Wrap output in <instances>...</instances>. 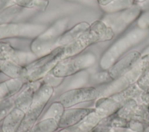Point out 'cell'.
<instances>
[{"label": "cell", "instance_id": "10", "mask_svg": "<svg viewBox=\"0 0 149 132\" xmlns=\"http://www.w3.org/2000/svg\"><path fill=\"white\" fill-rule=\"evenodd\" d=\"M42 83V79L28 83L15 99V107L26 112L30 107L37 89Z\"/></svg>", "mask_w": 149, "mask_h": 132}, {"label": "cell", "instance_id": "5", "mask_svg": "<svg viewBox=\"0 0 149 132\" xmlns=\"http://www.w3.org/2000/svg\"><path fill=\"white\" fill-rule=\"evenodd\" d=\"M46 30L45 26L39 24L4 23L0 24V39L16 38H35Z\"/></svg>", "mask_w": 149, "mask_h": 132}, {"label": "cell", "instance_id": "13", "mask_svg": "<svg viewBox=\"0 0 149 132\" xmlns=\"http://www.w3.org/2000/svg\"><path fill=\"white\" fill-rule=\"evenodd\" d=\"M24 83L20 78H10L0 83V100H4L15 95L19 91Z\"/></svg>", "mask_w": 149, "mask_h": 132}, {"label": "cell", "instance_id": "25", "mask_svg": "<svg viewBox=\"0 0 149 132\" xmlns=\"http://www.w3.org/2000/svg\"><path fill=\"white\" fill-rule=\"evenodd\" d=\"M113 0H97L98 4L102 7H104L109 4Z\"/></svg>", "mask_w": 149, "mask_h": 132}, {"label": "cell", "instance_id": "20", "mask_svg": "<svg viewBox=\"0 0 149 132\" xmlns=\"http://www.w3.org/2000/svg\"><path fill=\"white\" fill-rule=\"evenodd\" d=\"M22 8L17 6H13L8 8L0 13V24L9 23V21L22 10Z\"/></svg>", "mask_w": 149, "mask_h": 132}, {"label": "cell", "instance_id": "26", "mask_svg": "<svg viewBox=\"0 0 149 132\" xmlns=\"http://www.w3.org/2000/svg\"><path fill=\"white\" fill-rule=\"evenodd\" d=\"M144 119L149 123V104L147 106V109L144 117Z\"/></svg>", "mask_w": 149, "mask_h": 132}, {"label": "cell", "instance_id": "9", "mask_svg": "<svg viewBox=\"0 0 149 132\" xmlns=\"http://www.w3.org/2000/svg\"><path fill=\"white\" fill-rule=\"evenodd\" d=\"M95 111V108H70L65 109L58 120V126L70 127L82 122L88 115Z\"/></svg>", "mask_w": 149, "mask_h": 132}, {"label": "cell", "instance_id": "16", "mask_svg": "<svg viewBox=\"0 0 149 132\" xmlns=\"http://www.w3.org/2000/svg\"><path fill=\"white\" fill-rule=\"evenodd\" d=\"M15 5L22 9H34L44 12L48 5V0H15Z\"/></svg>", "mask_w": 149, "mask_h": 132}, {"label": "cell", "instance_id": "15", "mask_svg": "<svg viewBox=\"0 0 149 132\" xmlns=\"http://www.w3.org/2000/svg\"><path fill=\"white\" fill-rule=\"evenodd\" d=\"M24 67L9 60L0 59V72L10 78H20Z\"/></svg>", "mask_w": 149, "mask_h": 132}, {"label": "cell", "instance_id": "24", "mask_svg": "<svg viewBox=\"0 0 149 132\" xmlns=\"http://www.w3.org/2000/svg\"><path fill=\"white\" fill-rule=\"evenodd\" d=\"M140 98L144 104L148 105L149 104V90L147 91H143L141 94Z\"/></svg>", "mask_w": 149, "mask_h": 132}, {"label": "cell", "instance_id": "21", "mask_svg": "<svg viewBox=\"0 0 149 132\" xmlns=\"http://www.w3.org/2000/svg\"><path fill=\"white\" fill-rule=\"evenodd\" d=\"M136 85L143 91H147L149 90V69L137 80Z\"/></svg>", "mask_w": 149, "mask_h": 132}, {"label": "cell", "instance_id": "7", "mask_svg": "<svg viewBox=\"0 0 149 132\" xmlns=\"http://www.w3.org/2000/svg\"><path fill=\"white\" fill-rule=\"evenodd\" d=\"M37 58V57L32 52L18 50L9 43L0 41V59L11 60L24 67Z\"/></svg>", "mask_w": 149, "mask_h": 132}, {"label": "cell", "instance_id": "27", "mask_svg": "<svg viewBox=\"0 0 149 132\" xmlns=\"http://www.w3.org/2000/svg\"><path fill=\"white\" fill-rule=\"evenodd\" d=\"M143 132H149V126L144 129Z\"/></svg>", "mask_w": 149, "mask_h": 132}, {"label": "cell", "instance_id": "28", "mask_svg": "<svg viewBox=\"0 0 149 132\" xmlns=\"http://www.w3.org/2000/svg\"><path fill=\"white\" fill-rule=\"evenodd\" d=\"M146 0H135V2H143L144 1H146Z\"/></svg>", "mask_w": 149, "mask_h": 132}, {"label": "cell", "instance_id": "4", "mask_svg": "<svg viewBox=\"0 0 149 132\" xmlns=\"http://www.w3.org/2000/svg\"><path fill=\"white\" fill-rule=\"evenodd\" d=\"M95 61V58L92 54H79L63 58L49 73L56 77L64 78L91 67Z\"/></svg>", "mask_w": 149, "mask_h": 132}, {"label": "cell", "instance_id": "17", "mask_svg": "<svg viewBox=\"0 0 149 132\" xmlns=\"http://www.w3.org/2000/svg\"><path fill=\"white\" fill-rule=\"evenodd\" d=\"M134 2L135 0H113L103 8L107 12L115 13L130 8Z\"/></svg>", "mask_w": 149, "mask_h": 132}, {"label": "cell", "instance_id": "6", "mask_svg": "<svg viewBox=\"0 0 149 132\" xmlns=\"http://www.w3.org/2000/svg\"><path fill=\"white\" fill-rule=\"evenodd\" d=\"M98 94L99 91L94 87L76 88L63 93L59 98V101L65 108H69L83 102L93 100Z\"/></svg>", "mask_w": 149, "mask_h": 132}, {"label": "cell", "instance_id": "2", "mask_svg": "<svg viewBox=\"0 0 149 132\" xmlns=\"http://www.w3.org/2000/svg\"><path fill=\"white\" fill-rule=\"evenodd\" d=\"M63 58H65V46L58 47L25 65L21 79L27 83L42 79Z\"/></svg>", "mask_w": 149, "mask_h": 132}, {"label": "cell", "instance_id": "12", "mask_svg": "<svg viewBox=\"0 0 149 132\" xmlns=\"http://www.w3.org/2000/svg\"><path fill=\"white\" fill-rule=\"evenodd\" d=\"M149 69V54L141 56L134 66L122 78L129 85L134 84L137 80Z\"/></svg>", "mask_w": 149, "mask_h": 132}, {"label": "cell", "instance_id": "23", "mask_svg": "<svg viewBox=\"0 0 149 132\" xmlns=\"http://www.w3.org/2000/svg\"><path fill=\"white\" fill-rule=\"evenodd\" d=\"M15 5V0H0V13Z\"/></svg>", "mask_w": 149, "mask_h": 132}, {"label": "cell", "instance_id": "3", "mask_svg": "<svg viewBox=\"0 0 149 132\" xmlns=\"http://www.w3.org/2000/svg\"><path fill=\"white\" fill-rule=\"evenodd\" d=\"M69 19L62 18L33 39L30 45L31 52L39 57L46 55L56 47L58 38L68 29Z\"/></svg>", "mask_w": 149, "mask_h": 132}, {"label": "cell", "instance_id": "8", "mask_svg": "<svg viewBox=\"0 0 149 132\" xmlns=\"http://www.w3.org/2000/svg\"><path fill=\"white\" fill-rule=\"evenodd\" d=\"M141 57V53L136 50L131 51L125 55L110 68L108 72L112 79L116 80L123 76L134 66Z\"/></svg>", "mask_w": 149, "mask_h": 132}, {"label": "cell", "instance_id": "22", "mask_svg": "<svg viewBox=\"0 0 149 132\" xmlns=\"http://www.w3.org/2000/svg\"><path fill=\"white\" fill-rule=\"evenodd\" d=\"M92 79L94 82L98 83H107L113 80L108 72H100L95 73L92 76Z\"/></svg>", "mask_w": 149, "mask_h": 132}, {"label": "cell", "instance_id": "19", "mask_svg": "<svg viewBox=\"0 0 149 132\" xmlns=\"http://www.w3.org/2000/svg\"><path fill=\"white\" fill-rule=\"evenodd\" d=\"M15 99L11 97L0 100V121L3 120L16 107Z\"/></svg>", "mask_w": 149, "mask_h": 132}, {"label": "cell", "instance_id": "14", "mask_svg": "<svg viewBox=\"0 0 149 132\" xmlns=\"http://www.w3.org/2000/svg\"><path fill=\"white\" fill-rule=\"evenodd\" d=\"M25 112L15 107L3 119L2 128L5 132H16L20 126Z\"/></svg>", "mask_w": 149, "mask_h": 132}, {"label": "cell", "instance_id": "18", "mask_svg": "<svg viewBox=\"0 0 149 132\" xmlns=\"http://www.w3.org/2000/svg\"><path fill=\"white\" fill-rule=\"evenodd\" d=\"M65 107L59 101L55 102L51 105L43 118H53L58 122L65 111Z\"/></svg>", "mask_w": 149, "mask_h": 132}, {"label": "cell", "instance_id": "1", "mask_svg": "<svg viewBox=\"0 0 149 132\" xmlns=\"http://www.w3.org/2000/svg\"><path fill=\"white\" fill-rule=\"evenodd\" d=\"M114 35L111 27L102 20H95L75 41L65 46V58L80 54L87 47L95 43L110 41Z\"/></svg>", "mask_w": 149, "mask_h": 132}, {"label": "cell", "instance_id": "11", "mask_svg": "<svg viewBox=\"0 0 149 132\" xmlns=\"http://www.w3.org/2000/svg\"><path fill=\"white\" fill-rule=\"evenodd\" d=\"M90 24L86 21L80 22L69 29H67L57 39L56 47L66 46L75 41L90 27Z\"/></svg>", "mask_w": 149, "mask_h": 132}]
</instances>
